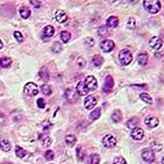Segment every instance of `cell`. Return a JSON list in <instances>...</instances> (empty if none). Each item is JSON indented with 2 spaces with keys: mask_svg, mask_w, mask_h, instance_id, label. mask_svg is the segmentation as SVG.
Instances as JSON below:
<instances>
[{
  "mask_svg": "<svg viewBox=\"0 0 164 164\" xmlns=\"http://www.w3.org/2000/svg\"><path fill=\"white\" fill-rule=\"evenodd\" d=\"M148 56L146 52H141L138 55V57H137V61H138V63H139V66H146V64L148 63Z\"/></svg>",
  "mask_w": 164,
  "mask_h": 164,
  "instance_id": "15",
  "label": "cell"
},
{
  "mask_svg": "<svg viewBox=\"0 0 164 164\" xmlns=\"http://www.w3.org/2000/svg\"><path fill=\"white\" fill-rule=\"evenodd\" d=\"M76 89H74L72 88H69L65 92V97H66L68 100H75L76 99Z\"/></svg>",
  "mask_w": 164,
  "mask_h": 164,
  "instance_id": "17",
  "label": "cell"
},
{
  "mask_svg": "<svg viewBox=\"0 0 164 164\" xmlns=\"http://www.w3.org/2000/svg\"><path fill=\"white\" fill-rule=\"evenodd\" d=\"M145 125L149 128H155L157 127L159 124V120L153 116H148L144 120Z\"/></svg>",
  "mask_w": 164,
  "mask_h": 164,
  "instance_id": "11",
  "label": "cell"
},
{
  "mask_svg": "<svg viewBox=\"0 0 164 164\" xmlns=\"http://www.w3.org/2000/svg\"><path fill=\"white\" fill-rule=\"evenodd\" d=\"M114 86V80L113 78H112V75H107L105 77L104 80V84H103V86H102V90L105 92V93H108L112 89Z\"/></svg>",
  "mask_w": 164,
  "mask_h": 164,
  "instance_id": "7",
  "label": "cell"
},
{
  "mask_svg": "<svg viewBox=\"0 0 164 164\" xmlns=\"http://www.w3.org/2000/svg\"><path fill=\"white\" fill-rule=\"evenodd\" d=\"M84 43L88 47H93V44H94V40L92 37H87L86 39H84Z\"/></svg>",
  "mask_w": 164,
  "mask_h": 164,
  "instance_id": "40",
  "label": "cell"
},
{
  "mask_svg": "<svg viewBox=\"0 0 164 164\" xmlns=\"http://www.w3.org/2000/svg\"><path fill=\"white\" fill-rule=\"evenodd\" d=\"M41 91L44 95L48 96L52 93V89L48 84H43V85H41Z\"/></svg>",
  "mask_w": 164,
  "mask_h": 164,
  "instance_id": "35",
  "label": "cell"
},
{
  "mask_svg": "<svg viewBox=\"0 0 164 164\" xmlns=\"http://www.w3.org/2000/svg\"><path fill=\"white\" fill-rule=\"evenodd\" d=\"M144 9L151 14H156L161 10V2L159 0H144Z\"/></svg>",
  "mask_w": 164,
  "mask_h": 164,
  "instance_id": "1",
  "label": "cell"
},
{
  "mask_svg": "<svg viewBox=\"0 0 164 164\" xmlns=\"http://www.w3.org/2000/svg\"><path fill=\"white\" fill-rule=\"evenodd\" d=\"M162 163H164V157H162Z\"/></svg>",
  "mask_w": 164,
  "mask_h": 164,
  "instance_id": "47",
  "label": "cell"
},
{
  "mask_svg": "<svg viewBox=\"0 0 164 164\" xmlns=\"http://www.w3.org/2000/svg\"><path fill=\"white\" fill-rule=\"evenodd\" d=\"M144 131L142 128L139 127H135L134 129H132V131L130 133V136L134 140H137V141H139L141 140L144 138Z\"/></svg>",
  "mask_w": 164,
  "mask_h": 164,
  "instance_id": "9",
  "label": "cell"
},
{
  "mask_svg": "<svg viewBox=\"0 0 164 164\" xmlns=\"http://www.w3.org/2000/svg\"><path fill=\"white\" fill-rule=\"evenodd\" d=\"M96 103H97V100H96V98L94 96L89 95L84 98V104L86 109L90 110L92 109V108H93V107H95Z\"/></svg>",
  "mask_w": 164,
  "mask_h": 164,
  "instance_id": "12",
  "label": "cell"
},
{
  "mask_svg": "<svg viewBox=\"0 0 164 164\" xmlns=\"http://www.w3.org/2000/svg\"><path fill=\"white\" fill-rule=\"evenodd\" d=\"M76 156L80 160H84L85 157V151L83 149L81 146H79L76 148Z\"/></svg>",
  "mask_w": 164,
  "mask_h": 164,
  "instance_id": "34",
  "label": "cell"
},
{
  "mask_svg": "<svg viewBox=\"0 0 164 164\" xmlns=\"http://www.w3.org/2000/svg\"><path fill=\"white\" fill-rule=\"evenodd\" d=\"M15 153H16V155L17 157H20V158H22L26 154V151L24 148L19 147V146H16V149H15Z\"/></svg>",
  "mask_w": 164,
  "mask_h": 164,
  "instance_id": "33",
  "label": "cell"
},
{
  "mask_svg": "<svg viewBox=\"0 0 164 164\" xmlns=\"http://www.w3.org/2000/svg\"><path fill=\"white\" fill-rule=\"evenodd\" d=\"M11 59L9 58V57H2L0 59V66L2 67V68H7L11 66Z\"/></svg>",
  "mask_w": 164,
  "mask_h": 164,
  "instance_id": "24",
  "label": "cell"
},
{
  "mask_svg": "<svg viewBox=\"0 0 164 164\" xmlns=\"http://www.w3.org/2000/svg\"><path fill=\"white\" fill-rule=\"evenodd\" d=\"M92 62L95 66H100L103 63V57L101 55H94L92 58Z\"/></svg>",
  "mask_w": 164,
  "mask_h": 164,
  "instance_id": "26",
  "label": "cell"
},
{
  "mask_svg": "<svg viewBox=\"0 0 164 164\" xmlns=\"http://www.w3.org/2000/svg\"><path fill=\"white\" fill-rule=\"evenodd\" d=\"M115 47V43L111 39H103L100 43V48L104 52H109Z\"/></svg>",
  "mask_w": 164,
  "mask_h": 164,
  "instance_id": "6",
  "label": "cell"
},
{
  "mask_svg": "<svg viewBox=\"0 0 164 164\" xmlns=\"http://www.w3.org/2000/svg\"><path fill=\"white\" fill-rule=\"evenodd\" d=\"M39 76L43 81H48V79H49V72H48V69L46 68L45 66H43L42 68L40 69V71H39Z\"/></svg>",
  "mask_w": 164,
  "mask_h": 164,
  "instance_id": "20",
  "label": "cell"
},
{
  "mask_svg": "<svg viewBox=\"0 0 164 164\" xmlns=\"http://www.w3.org/2000/svg\"><path fill=\"white\" fill-rule=\"evenodd\" d=\"M85 85L87 86L89 90H95L97 86H98V83H97V80L93 75H88L85 79Z\"/></svg>",
  "mask_w": 164,
  "mask_h": 164,
  "instance_id": "8",
  "label": "cell"
},
{
  "mask_svg": "<svg viewBox=\"0 0 164 164\" xmlns=\"http://www.w3.org/2000/svg\"><path fill=\"white\" fill-rule=\"evenodd\" d=\"M88 162H89V163H92V164L99 163V162H100V157H99V155L96 154V153L91 154L89 157Z\"/></svg>",
  "mask_w": 164,
  "mask_h": 164,
  "instance_id": "30",
  "label": "cell"
},
{
  "mask_svg": "<svg viewBox=\"0 0 164 164\" xmlns=\"http://www.w3.org/2000/svg\"><path fill=\"white\" fill-rule=\"evenodd\" d=\"M76 92L80 96H85L89 93V89L85 85V83L83 81H80L76 85Z\"/></svg>",
  "mask_w": 164,
  "mask_h": 164,
  "instance_id": "13",
  "label": "cell"
},
{
  "mask_svg": "<svg viewBox=\"0 0 164 164\" xmlns=\"http://www.w3.org/2000/svg\"><path fill=\"white\" fill-rule=\"evenodd\" d=\"M148 44L150 46V48H152L154 50H159L160 48H162V42L158 37L153 36L149 39Z\"/></svg>",
  "mask_w": 164,
  "mask_h": 164,
  "instance_id": "10",
  "label": "cell"
},
{
  "mask_svg": "<svg viewBox=\"0 0 164 164\" xmlns=\"http://www.w3.org/2000/svg\"><path fill=\"white\" fill-rule=\"evenodd\" d=\"M60 38L63 43H67L71 39V34L66 30H62L60 34Z\"/></svg>",
  "mask_w": 164,
  "mask_h": 164,
  "instance_id": "29",
  "label": "cell"
},
{
  "mask_svg": "<svg viewBox=\"0 0 164 164\" xmlns=\"http://www.w3.org/2000/svg\"><path fill=\"white\" fill-rule=\"evenodd\" d=\"M107 26L108 28H115L118 25L119 20L116 16H109L107 20Z\"/></svg>",
  "mask_w": 164,
  "mask_h": 164,
  "instance_id": "18",
  "label": "cell"
},
{
  "mask_svg": "<svg viewBox=\"0 0 164 164\" xmlns=\"http://www.w3.org/2000/svg\"><path fill=\"white\" fill-rule=\"evenodd\" d=\"M139 119L137 118V117H132V118L129 119L126 122V125H127L128 128H130V129H134L137 126V125H139Z\"/></svg>",
  "mask_w": 164,
  "mask_h": 164,
  "instance_id": "22",
  "label": "cell"
},
{
  "mask_svg": "<svg viewBox=\"0 0 164 164\" xmlns=\"http://www.w3.org/2000/svg\"><path fill=\"white\" fill-rule=\"evenodd\" d=\"M53 34H54V28H53V26H52L50 25H46L44 29H43V34H44V36L49 38V37H52L53 35Z\"/></svg>",
  "mask_w": 164,
  "mask_h": 164,
  "instance_id": "23",
  "label": "cell"
},
{
  "mask_svg": "<svg viewBox=\"0 0 164 164\" xmlns=\"http://www.w3.org/2000/svg\"><path fill=\"white\" fill-rule=\"evenodd\" d=\"M45 158L46 160H48V161H51V160L53 159V157H54V153L52 152V150H48L46 151L45 153Z\"/></svg>",
  "mask_w": 164,
  "mask_h": 164,
  "instance_id": "41",
  "label": "cell"
},
{
  "mask_svg": "<svg viewBox=\"0 0 164 164\" xmlns=\"http://www.w3.org/2000/svg\"><path fill=\"white\" fill-rule=\"evenodd\" d=\"M126 25H127V28H129L130 30H134V28L136 27V20H135V19L134 17H130L127 20Z\"/></svg>",
  "mask_w": 164,
  "mask_h": 164,
  "instance_id": "36",
  "label": "cell"
},
{
  "mask_svg": "<svg viewBox=\"0 0 164 164\" xmlns=\"http://www.w3.org/2000/svg\"><path fill=\"white\" fill-rule=\"evenodd\" d=\"M139 98H141V100L144 101L148 104H153V98H151V96L147 93H142L139 94Z\"/></svg>",
  "mask_w": 164,
  "mask_h": 164,
  "instance_id": "27",
  "label": "cell"
},
{
  "mask_svg": "<svg viewBox=\"0 0 164 164\" xmlns=\"http://www.w3.org/2000/svg\"><path fill=\"white\" fill-rule=\"evenodd\" d=\"M55 19L58 23H64L67 20V15L65 11L58 10L55 12Z\"/></svg>",
  "mask_w": 164,
  "mask_h": 164,
  "instance_id": "14",
  "label": "cell"
},
{
  "mask_svg": "<svg viewBox=\"0 0 164 164\" xmlns=\"http://www.w3.org/2000/svg\"><path fill=\"white\" fill-rule=\"evenodd\" d=\"M101 115V110L99 107H97L95 110H93V112H90L89 114V118H91L92 120H97L99 118V116Z\"/></svg>",
  "mask_w": 164,
  "mask_h": 164,
  "instance_id": "32",
  "label": "cell"
},
{
  "mask_svg": "<svg viewBox=\"0 0 164 164\" xmlns=\"http://www.w3.org/2000/svg\"><path fill=\"white\" fill-rule=\"evenodd\" d=\"M19 12H20V16H21L23 19H28L30 16V14H31L30 9L28 7H26V6L20 7V10H19Z\"/></svg>",
  "mask_w": 164,
  "mask_h": 164,
  "instance_id": "16",
  "label": "cell"
},
{
  "mask_svg": "<svg viewBox=\"0 0 164 164\" xmlns=\"http://www.w3.org/2000/svg\"><path fill=\"white\" fill-rule=\"evenodd\" d=\"M11 144L10 142L7 140V139H2L0 141V148L2 149V151L4 152H8V151L11 150Z\"/></svg>",
  "mask_w": 164,
  "mask_h": 164,
  "instance_id": "21",
  "label": "cell"
},
{
  "mask_svg": "<svg viewBox=\"0 0 164 164\" xmlns=\"http://www.w3.org/2000/svg\"><path fill=\"white\" fill-rule=\"evenodd\" d=\"M40 140H42V143L45 147H48L49 144H51V139L49 138L48 134H43V138H41L40 137Z\"/></svg>",
  "mask_w": 164,
  "mask_h": 164,
  "instance_id": "37",
  "label": "cell"
},
{
  "mask_svg": "<svg viewBox=\"0 0 164 164\" xmlns=\"http://www.w3.org/2000/svg\"><path fill=\"white\" fill-rule=\"evenodd\" d=\"M65 140H66V143L69 146H71V147H72V146L76 143L77 139H76V137H75L74 134H68V135H66V136Z\"/></svg>",
  "mask_w": 164,
  "mask_h": 164,
  "instance_id": "28",
  "label": "cell"
},
{
  "mask_svg": "<svg viewBox=\"0 0 164 164\" xmlns=\"http://www.w3.org/2000/svg\"><path fill=\"white\" fill-rule=\"evenodd\" d=\"M102 144L106 148H113L116 144V139L112 134H107L102 138Z\"/></svg>",
  "mask_w": 164,
  "mask_h": 164,
  "instance_id": "5",
  "label": "cell"
},
{
  "mask_svg": "<svg viewBox=\"0 0 164 164\" xmlns=\"http://www.w3.org/2000/svg\"><path fill=\"white\" fill-rule=\"evenodd\" d=\"M118 58L122 66H128L132 62V53L127 48H123L119 52Z\"/></svg>",
  "mask_w": 164,
  "mask_h": 164,
  "instance_id": "2",
  "label": "cell"
},
{
  "mask_svg": "<svg viewBox=\"0 0 164 164\" xmlns=\"http://www.w3.org/2000/svg\"><path fill=\"white\" fill-rule=\"evenodd\" d=\"M142 158L146 162H153L155 159L154 152L152 148H146L142 151Z\"/></svg>",
  "mask_w": 164,
  "mask_h": 164,
  "instance_id": "4",
  "label": "cell"
},
{
  "mask_svg": "<svg viewBox=\"0 0 164 164\" xmlns=\"http://www.w3.org/2000/svg\"><path fill=\"white\" fill-rule=\"evenodd\" d=\"M111 118H112V120L114 122H120L122 120V113L119 109H116L113 112V113L112 114Z\"/></svg>",
  "mask_w": 164,
  "mask_h": 164,
  "instance_id": "19",
  "label": "cell"
},
{
  "mask_svg": "<svg viewBox=\"0 0 164 164\" xmlns=\"http://www.w3.org/2000/svg\"><path fill=\"white\" fill-rule=\"evenodd\" d=\"M76 64L80 66V68H83V67H84L85 65H86V60L84 59V57H78V59L76 60Z\"/></svg>",
  "mask_w": 164,
  "mask_h": 164,
  "instance_id": "38",
  "label": "cell"
},
{
  "mask_svg": "<svg viewBox=\"0 0 164 164\" xmlns=\"http://www.w3.org/2000/svg\"><path fill=\"white\" fill-rule=\"evenodd\" d=\"M37 105H38V107H40V108H43V107H45V101L44 99L42 98H39L38 100H37Z\"/></svg>",
  "mask_w": 164,
  "mask_h": 164,
  "instance_id": "43",
  "label": "cell"
},
{
  "mask_svg": "<svg viewBox=\"0 0 164 164\" xmlns=\"http://www.w3.org/2000/svg\"><path fill=\"white\" fill-rule=\"evenodd\" d=\"M13 35L15 37V39L18 41V42H20H20H23V40H24V37H23L22 34L20 31H15L13 33Z\"/></svg>",
  "mask_w": 164,
  "mask_h": 164,
  "instance_id": "39",
  "label": "cell"
},
{
  "mask_svg": "<svg viewBox=\"0 0 164 164\" xmlns=\"http://www.w3.org/2000/svg\"><path fill=\"white\" fill-rule=\"evenodd\" d=\"M51 49H52V51L54 53H59L62 50V45L59 42H54V43H52Z\"/></svg>",
  "mask_w": 164,
  "mask_h": 164,
  "instance_id": "31",
  "label": "cell"
},
{
  "mask_svg": "<svg viewBox=\"0 0 164 164\" xmlns=\"http://www.w3.org/2000/svg\"><path fill=\"white\" fill-rule=\"evenodd\" d=\"M2 93H3V86L2 83H0V95H2Z\"/></svg>",
  "mask_w": 164,
  "mask_h": 164,
  "instance_id": "45",
  "label": "cell"
},
{
  "mask_svg": "<svg viewBox=\"0 0 164 164\" xmlns=\"http://www.w3.org/2000/svg\"><path fill=\"white\" fill-rule=\"evenodd\" d=\"M113 162L116 164H121V163H126V161H125L122 157H117L114 159Z\"/></svg>",
  "mask_w": 164,
  "mask_h": 164,
  "instance_id": "44",
  "label": "cell"
},
{
  "mask_svg": "<svg viewBox=\"0 0 164 164\" xmlns=\"http://www.w3.org/2000/svg\"><path fill=\"white\" fill-rule=\"evenodd\" d=\"M30 2L34 8H39L41 6V3L39 0H30Z\"/></svg>",
  "mask_w": 164,
  "mask_h": 164,
  "instance_id": "42",
  "label": "cell"
},
{
  "mask_svg": "<svg viewBox=\"0 0 164 164\" xmlns=\"http://www.w3.org/2000/svg\"><path fill=\"white\" fill-rule=\"evenodd\" d=\"M24 92L25 94L29 96H35L39 93V89L34 83L29 82L27 84H25V87H24Z\"/></svg>",
  "mask_w": 164,
  "mask_h": 164,
  "instance_id": "3",
  "label": "cell"
},
{
  "mask_svg": "<svg viewBox=\"0 0 164 164\" xmlns=\"http://www.w3.org/2000/svg\"><path fill=\"white\" fill-rule=\"evenodd\" d=\"M98 34L101 37H107L109 34L108 27L107 25H101L98 29Z\"/></svg>",
  "mask_w": 164,
  "mask_h": 164,
  "instance_id": "25",
  "label": "cell"
},
{
  "mask_svg": "<svg viewBox=\"0 0 164 164\" xmlns=\"http://www.w3.org/2000/svg\"><path fill=\"white\" fill-rule=\"evenodd\" d=\"M2 47H3V43H2V42L1 41V39H0V49H2Z\"/></svg>",
  "mask_w": 164,
  "mask_h": 164,
  "instance_id": "46",
  "label": "cell"
}]
</instances>
